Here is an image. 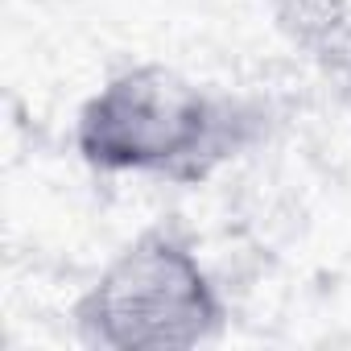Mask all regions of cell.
Returning <instances> with one entry per match:
<instances>
[{
    "label": "cell",
    "instance_id": "2",
    "mask_svg": "<svg viewBox=\"0 0 351 351\" xmlns=\"http://www.w3.org/2000/svg\"><path fill=\"white\" fill-rule=\"evenodd\" d=\"M219 298L199 261L165 236L128 244L83 293L79 330L95 347H195L219 330Z\"/></svg>",
    "mask_w": 351,
    "mask_h": 351
},
{
    "label": "cell",
    "instance_id": "1",
    "mask_svg": "<svg viewBox=\"0 0 351 351\" xmlns=\"http://www.w3.org/2000/svg\"><path fill=\"white\" fill-rule=\"evenodd\" d=\"M240 128V112L203 83L169 66H136L83 104L75 145L83 161L108 173L203 178L232 157Z\"/></svg>",
    "mask_w": 351,
    "mask_h": 351
}]
</instances>
